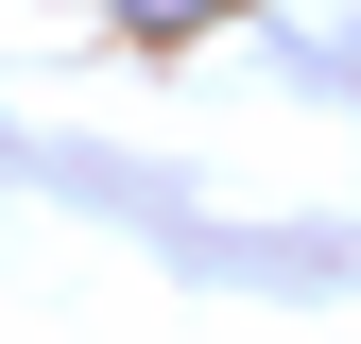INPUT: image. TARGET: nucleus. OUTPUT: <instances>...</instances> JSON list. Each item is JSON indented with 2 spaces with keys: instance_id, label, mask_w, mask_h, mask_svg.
Wrapping results in <instances>:
<instances>
[{
  "instance_id": "f257e3e1",
  "label": "nucleus",
  "mask_w": 361,
  "mask_h": 344,
  "mask_svg": "<svg viewBox=\"0 0 361 344\" xmlns=\"http://www.w3.org/2000/svg\"><path fill=\"white\" fill-rule=\"evenodd\" d=\"M224 0H121V35H207Z\"/></svg>"
}]
</instances>
